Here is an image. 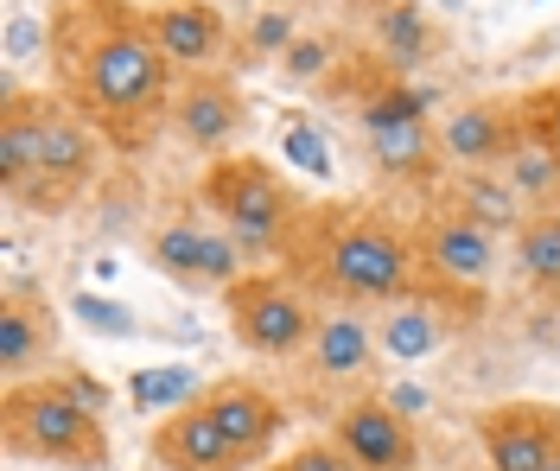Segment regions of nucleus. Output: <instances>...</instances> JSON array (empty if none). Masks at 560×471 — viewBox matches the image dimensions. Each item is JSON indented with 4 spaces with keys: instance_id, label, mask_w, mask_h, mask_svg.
<instances>
[{
    "instance_id": "nucleus-1",
    "label": "nucleus",
    "mask_w": 560,
    "mask_h": 471,
    "mask_svg": "<svg viewBox=\"0 0 560 471\" xmlns=\"http://www.w3.org/2000/svg\"><path fill=\"white\" fill-rule=\"evenodd\" d=\"M51 71H58V96L115 153H147L160 128H173L178 71L153 38L147 7L135 0H58Z\"/></svg>"
},
{
    "instance_id": "nucleus-2",
    "label": "nucleus",
    "mask_w": 560,
    "mask_h": 471,
    "mask_svg": "<svg viewBox=\"0 0 560 471\" xmlns=\"http://www.w3.org/2000/svg\"><path fill=\"white\" fill-rule=\"evenodd\" d=\"M293 268L306 261V287L331 293L338 306H395L420 293V255L415 229L388 223L370 204H338V211H306L293 236Z\"/></svg>"
},
{
    "instance_id": "nucleus-3",
    "label": "nucleus",
    "mask_w": 560,
    "mask_h": 471,
    "mask_svg": "<svg viewBox=\"0 0 560 471\" xmlns=\"http://www.w3.org/2000/svg\"><path fill=\"white\" fill-rule=\"evenodd\" d=\"M0 439H7V459H38V466H65V471H108L103 414H90L58 376L7 382Z\"/></svg>"
},
{
    "instance_id": "nucleus-4",
    "label": "nucleus",
    "mask_w": 560,
    "mask_h": 471,
    "mask_svg": "<svg viewBox=\"0 0 560 471\" xmlns=\"http://www.w3.org/2000/svg\"><path fill=\"white\" fill-rule=\"evenodd\" d=\"M198 198H205L210 217L248 249V261L287 255L293 236H300V217H306V204L293 198V185L280 179L275 166H261L255 153H223V160H210L205 179H198Z\"/></svg>"
},
{
    "instance_id": "nucleus-5",
    "label": "nucleus",
    "mask_w": 560,
    "mask_h": 471,
    "mask_svg": "<svg viewBox=\"0 0 560 471\" xmlns=\"http://www.w3.org/2000/svg\"><path fill=\"white\" fill-rule=\"evenodd\" d=\"M223 313H230V338L243 344L248 357H306L318 338V313L313 287L300 274H275V268H248L236 287L223 293Z\"/></svg>"
},
{
    "instance_id": "nucleus-6",
    "label": "nucleus",
    "mask_w": 560,
    "mask_h": 471,
    "mask_svg": "<svg viewBox=\"0 0 560 471\" xmlns=\"http://www.w3.org/2000/svg\"><path fill=\"white\" fill-rule=\"evenodd\" d=\"M357 128H363V153L388 179H440V128H433V103L401 76H376L357 96Z\"/></svg>"
},
{
    "instance_id": "nucleus-7",
    "label": "nucleus",
    "mask_w": 560,
    "mask_h": 471,
    "mask_svg": "<svg viewBox=\"0 0 560 471\" xmlns=\"http://www.w3.org/2000/svg\"><path fill=\"white\" fill-rule=\"evenodd\" d=\"M415 255H420V293L446 299V293H478L497 281V229H485L478 217H465L453 204L427 211L415 223Z\"/></svg>"
},
{
    "instance_id": "nucleus-8",
    "label": "nucleus",
    "mask_w": 560,
    "mask_h": 471,
    "mask_svg": "<svg viewBox=\"0 0 560 471\" xmlns=\"http://www.w3.org/2000/svg\"><path fill=\"white\" fill-rule=\"evenodd\" d=\"M96 146H103V134L65 96H38V179L20 204L26 211H65L96 173Z\"/></svg>"
},
{
    "instance_id": "nucleus-9",
    "label": "nucleus",
    "mask_w": 560,
    "mask_h": 471,
    "mask_svg": "<svg viewBox=\"0 0 560 471\" xmlns=\"http://www.w3.org/2000/svg\"><path fill=\"white\" fill-rule=\"evenodd\" d=\"M331 439L350 452L357 471H420L415 421L395 414L383 396H357L331 414Z\"/></svg>"
},
{
    "instance_id": "nucleus-10",
    "label": "nucleus",
    "mask_w": 560,
    "mask_h": 471,
    "mask_svg": "<svg viewBox=\"0 0 560 471\" xmlns=\"http://www.w3.org/2000/svg\"><path fill=\"white\" fill-rule=\"evenodd\" d=\"M248 121V103L243 90L230 83V76L217 71H198V76H178V96H173V134L191 153H205V160H223L230 141L243 134Z\"/></svg>"
},
{
    "instance_id": "nucleus-11",
    "label": "nucleus",
    "mask_w": 560,
    "mask_h": 471,
    "mask_svg": "<svg viewBox=\"0 0 560 471\" xmlns=\"http://www.w3.org/2000/svg\"><path fill=\"white\" fill-rule=\"evenodd\" d=\"M478 446L490 471H541L560 452V414L541 401H503L478 414Z\"/></svg>"
},
{
    "instance_id": "nucleus-12",
    "label": "nucleus",
    "mask_w": 560,
    "mask_h": 471,
    "mask_svg": "<svg viewBox=\"0 0 560 471\" xmlns=\"http://www.w3.org/2000/svg\"><path fill=\"white\" fill-rule=\"evenodd\" d=\"M198 401L217 414V427H223L230 446L243 452V466H261V459L275 452V439L287 434V408H280L261 382H248V376H217Z\"/></svg>"
},
{
    "instance_id": "nucleus-13",
    "label": "nucleus",
    "mask_w": 560,
    "mask_h": 471,
    "mask_svg": "<svg viewBox=\"0 0 560 471\" xmlns=\"http://www.w3.org/2000/svg\"><path fill=\"white\" fill-rule=\"evenodd\" d=\"M147 20L178 76L217 71V58L230 51V13L217 0H160V7H147Z\"/></svg>"
},
{
    "instance_id": "nucleus-14",
    "label": "nucleus",
    "mask_w": 560,
    "mask_h": 471,
    "mask_svg": "<svg viewBox=\"0 0 560 471\" xmlns=\"http://www.w3.org/2000/svg\"><path fill=\"white\" fill-rule=\"evenodd\" d=\"M147 452H153V466L160 471H248L243 452L230 446V434L217 427V414H210L205 401L173 408V414L153 427Z\"/></svg>"
},
{
    "instance_id": "nucleus-15",
    "label": "nucleus",
    "mask_w": 560,
    "mask_h": 471,
    "mask_svg": "<svg viewBox=\"0 0 560 471\" xmlns=\"http://www.w3.org/2000/svg\"><path fill=\"white\" fill-rule=\"evenodd\" d=\"M433 128H440V153L453 166H503V153L523 134V115H516V103L478 96V103H453L446 115H433Z\"/></svg>"
},
{
    "instance_id": "nucleus-16",
    "label": "nucleus",
    "mask_w": 560,
    "mask_h": 471,
    "mask_svg": "<svg viewBox=\"0 0 560 471\" xmlns=\"http://www.w3.org/2000/svg\"><path fill=\"white\" fill-rule=\"evenodd\" d=\"M376 363H383L376 319H363L357 306H331L318 319V338H313V351H306V376L313 382H363Z\"/></svg>"
},
{
    "instance_id": "nucleus-17",
    "label": "nucleus",
    "mask_w": 560,
    "mask_h": 471,
    "mask_svg": "<svg viewBox=\"0 0 560 471\" xmlns=\"http://www.w3.org/2000/svg\"><path fill=\"white\" fill-rule=\"evenodd\" d=\"M51 344H58V319H51L45 293H26L13 281L0 293V369H7V382H26V369L51 357Z\"/></svg>"
},
{
    "instance_id": "nucleus-18",
    "label": "nucleus",
    "mask_w": 560,
    "mask_h": 471,
    "mask_svg": "<svg viewBox=\"0 0 560 471\" xmlns=\"http://www.w3.org/2000/svg\"><path fill=\"white\" fill-rule=\"evenodd\" d=\"M370 45H376L383 76H408L440 58V26H433V13L420 0H395V7H383L370 20Z\"/></svg>"
},
{
    "instance_id": "nucleus-19",
    "label": "nucleus",
    "mask_w": 560,
    "mask_h": 471,
    "mask_svg": "<svg viewBox=\"0 0 560 471\" xmlns=\"http://www.w3.org/2000/svg\"><path fill=\"white\" fill-rule=\"evenodd\" d=\"M446 204L465 211V217H478L485 229H497V236H516V229L535 217L523 204V191L503 179L497 166H458V173H446Z\"/></svg>"
},
{
    "instance_id": "nucleus-20",
    "label": "nucleus",
    "mask_w": 560,
    "mask_h": 471,
    "mask_svg": "<svg viewBox=\"0 0 560 471\" xmlns=\"http://www.w3.org/2000/svg\"><path fill=\"white\" fill-rule=\"evenodd\" d=\"M38 179V96L7 76V109H0V191L20 204Z\"/></svg>"
},
{
    "instance_id": "nucleus-21",
    "label": "nucleus",
    "mask_w": 560,
    "mask_h": 471,
    "mask_svg": "<svg viewBox=\"0 0 560 471\" xmlns=\"http://www.w3.org/2000/svg\"><path fill=\"white\" fill-rule=\"evenodd\" d=\"M446 306L433 299V293H408V299H395L383 306V319H376V344H383L388 363H420L433 357L440 344H446Z\"/></svg>"
},
{
    "instance_id": "nucleus-22",
    "label": "nucleus",
    "mask_w": 560,
    "mask_h": 471,
    "mask_svg": "<svg viewBox=\"0 0 560 471\" xmlns=\"http://www.w3.org/2000/svg\"><path fill=\"white\" fill-rule=\"evenodd\" d=\"M147 255L153 268L185 293H205V223L198 217H166L153 236H147Z\"/></svg>"
},
{
    "instance_id": "nucleus-23",
    "label": "nucleus",
    "mask_w": 560,
    "mask_h": 471,
    "mask_svg": "<svg viewBox=\"0 0 560 471\" xmlns=\"http://www.w3.org/2000/svg\"><path fill=\"white\" fill-rule=\"evenodd\" d=\"M497 173L523 191L528 211H541V204L560 191V153L541 141V134H528V128H523V134H516V146L503 153V166H497Z\"/></svg>"
},
{
    "instance_id": "nucleus-24",
    "label": "nucleus",
    "mask_w": 560,
    "mask_h": 471,
    "mask_svg": "<svg viewBox=\"0 0 560 471\" xmlns=\"http://www.w3.org/2000/svg\"><path fill=\"white\" fill-rule=\"evenodd\" d=\"M516 274H523L541 299H560V223L548 217V211H535V217L516 229Z\"/></svg>"
},
{
    "instance_id": "nucleus-25",
    "label": "nucleus",
    "mask_w": 560,
    "mask_h": 471,
    "mask_svg": "<svg viewBox=\"0 0 560 471\" xmlns=\"http://www.w3.org/2000/svg\"><path fill=\"white\" fill-rule=\"evenodd\" d=\"M205 389H210V382H198V369H191V363H153V369H135V376H128V401H135L140 414L191 408Z\"/></svg>"
},
{
    "instance_id": "nucleus-26",
    "label": "nucleus",
    "mask_w": 560,
    "mask_h": 471,
    "mask_svg": "<svg viewBox=\"0 0 560 471\" xmlns=\"http://www.w3.org/2000/svg\"><path fill=\"white\" fill-rule=\"evenodd\" d=\"M70 319L83 331H96V338H121V344H128V338H153V326H147L140 313H128L121 299H103V293H90V287L70 293Z\"/></svg>"
},
{
    "instance_id": "nucleus-27",
    "label": "nucleus",
    "mask_w": 560,
    "mask_h": 471,
    "mask_svg": "<svg viewBox=\"0 0 560 471\" xmlns=\"http://www.w3.org/2000/svg\"><path fill=\"white\" fill-rule=\"evenodd\" d=\"M243 274H248V249L223 223H205V293H230Z\"/></svg>"
},
{
    "instance_id": "nucleus-28",
    "label": "nucleus",
    "mask_w": 560,
    "mask_h": 471,
    "mask_svg": "<svg viewBox=\"0 0 560 471\" xmlns=\"http://www.w3.org/2000/svg\"><path fill=\"white\" fill-rule=\"evenodd\" d=\"M331 64H345V58H338V38H331V33H300L287 51H280V71L293 76V83H306V90H313V83H325V76H331Z\"/></svg>"
},
{
    "instance_id": "nucleus-29",
    "label": "nucleus",
    "mask_w": 560,
    "mask_h": 471,
    "mask_svg": "<svg viewBox=\"0 0 560 471\" xmlns=\"http://www.w3.org/2000/svg\"><path fill=\"white\" fill-rule=\"evenodd\" d=\"M280 153H287L300 173H313V179H331V173H338V160H331V146H325V134H318L313 121H287V128H280Z\"/></svg>"
},
{
    "instance_id": "nucleus-30",
    "label": "nucleus",
    "mask_w": 560,
    "mask_h": 471,
    "mask_svg": "<svg viewBox=\"0 0 560 471\" xmlns=\"http://www.w3.org/2000/svg\"><path fill=\"white\" fill-rule=\"evenodd\" d=\"M38 51H51V20H38L26 7H13L7 13V64L20 71V64H33Z\"/></svg>"
},
{
    "instance_id": "nucleus-31",
    "label": "nucleus",
    "mask_w": 560,
    "mask_h": 471,
    "mask_svg": "<svg viewBox=\"0 0 560 471\" xmlns=\"http://www.w3.org/2000/svg\"><path fill=\"white\" fill-rule=\"evenodd\" d=\"M293 38H300V20H293L287 7H268V13H261V20L248 26L243 51H248V58H275V64H280V51H287Z\"/></svg>"
},
{
    "instance_id": "nucleus-32",
    "label": "nucleus",
    "mask_w": 560,
    "mask_h": 471,
    "mask_svg": "<svg viewBox=\"0 0 560 471\" xmlns=\"http://www.w3.org/2000/svg\"><path fill=\"white\" fill-rule=\"evenodd\" d=\"M516 115H523L528 134H541V141L560 153V83H541V90L516 96Z\"/></svg>"
},
{
    "instance_id": "nucleus-33",
    "label": "nucleus",
    "mask_w": 560,
    "mask_h": 471,
    "mask_svg": "<svg viewBox=\"0 0 560 471\" xmlns=\"http://www.w3.org/2000/svg\"><path fill=\"white\" fill-rule=\"evenodd\" d=\"M275 471H357V466H350L345 446L325 434V439H300V446H293V452H287Z\"/></svg>"
},
{
    "instance_id": "nucleus-34",
    "label": "nucleus",
    "mask_w": 560,
    "mask_h": 471,
    "mask_svg": "<svg viewBox=\"0 0 560 471\" xmlns=\"http://www.w3.org/2000/svg\"><path fill=\"white\" fill-rule=\"evenodd\" d=\"M58 382H65V389L83 401L90 414H108V401H115V396H108V382H103V376H90V369H65Z\"/></svg>"
},
{
    "instance_id": "nucleus-35",
    "label": "nucleus",
    "mask_w": 560,
    "mask_h": 471,
    "mask_svg": "<svg viewBox=\"0 0 560 471\" xmlns=\"http://www.w3.org/2000/svg\"><path fill=\"white\" fill-rule=\"evenodd\" d=\"M383 401L395 408V414H408V421H420V414H427V389H420V382H388Z\"/></svg>"
},
{
    "instance_id": "nucleus-36",
    "label": "nucleus",
    "mask_w": 560,
    "mask_h": 471,
    "mask_svg": "<svg viewBox=\"0 0 560 471\" xmlns=\"http://www.w3.org/2000/svg\"><path fill=\"white\" fill-rule=\"evenodd\" d=\"M331 7H363V13H383V7H395V0H331Z\"/></svg>"
},
{
    "instance_id": "nucleus-37",
    "label": "nucleus",
    "mask_w": 560,
    "mask_h": 471,
    "mask_svg": "<svg viewBox=\"0 0 560 471\" xmlns=\"http://www.w3.org/2000/svg\"><path fill=\"white\" fill-rule=\"evenodd\" d=\"M541 211H548V217H555V223H560V191H555V198H548V204H541Z\"/></svg>"
},
{
    "instance_id": "nucleus-38",
    "label": "nucleus",
    "mask_w": 560,
    "mask_h": 471,
    "mask_svg": "<svg viewBox=\"0 0 560 471\" xmlns=\"http://www.w3.org/2000/svg\"><path fill=\"white\" fill-rule=\"evenodd\" d=\"M541 471H560V452H555V459H548V466H541Z\"/></svg>"
}]
</instances>
